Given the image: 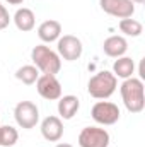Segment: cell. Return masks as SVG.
Masks as SVG:
<instances>
[{
    "label": "cell",
    "mask_w": 145,
    "mask_h": 147,
    "mask_svg": "<svg viewBox=\"0 0 145 147\" xmlns=\"http://www.w3.org/2000/svg\"><path fill=\"white\" fill-rule=\"evenodd\" d=\"M119 92H121V99L125 108L130 113H140L145 108V87L142 79H125L123 84L119 86Z\"/></svg>",
    "instance_id": "1"
},
{
    "label": "cell",
    "mask_w": 145,
    "mask_h": 147,
    "mask_svg": "<svg viewBox=\"0 0 145 147\" xmlns=\"http://www.w3.org/2000/svg\"><path fill=\"white\" fill-rule=\"evenodd\" d=\"M31 58L38 70L48 75H56L62 69V58L56 51L48 48L46 45H38L31 51Z\"/></svg>",
    "instance_id": "2"
},
{
    "label": "cell",
    "mask_w": 145,
    "mask_h": 147,
    "mask_svg": "<svg viewBox=\"0 0 145 147\" xmlns=\"http://www.w3.org/2000/svg\"><path fill=\"white\" fill-rule=\"evenodd\" d=\"M118 87V77H114V74L109 70H101L96 75H92L89 79L87 84V91L92 98L96 99H108L114 94Z\"/></svg>",
    "instance_id": "3"
},
{
    "label": "cell",
    "mask_w": 145,
    "mask_h": 147,
    "mask_svg": "<svg viewBox=\"0 0 145 147\" xmlns=\"http://www.w3.org/2000/svg\"><path fill=\"white\" fill-rule=\"evenodd\" d=\"M14 118L21 128L31 130L39 121V110L33 101H21L14 108Z\"/></svg>",
    "instance_id": "4"
},
{
    "label": "cell",
    "mask_w": 145,
    "mask_h": 147,
    "mask_svg": "<svg viewBox=\"0 0 145 147\" xmlns=\"http://www.w3.org/2000/svg\"><path fill=\"white\" fill-rule=\"evenodd\" d=\"M119 115H121L119 108L114 103H109V101H97L91 110L92 120L99 125H104V127L114 125L119 120Z\"/></svg>",
    "instance_id": "5"
},
{
    "label": "cell",
    "mask_w": 145,
    "mask_h": 147,
    "mask_svg": "<svg viewBox=\"0 0 145 147\" xmlns=\"http://www.w3.org/2000/svg\"><path fill=\"white\" fill-rule=\"evenodd\" d=\"M111 142L108 130L99 127H85L79 134V146L80 147H108Z\"/></svg>",
    "instance_id": "6"
},
{
    "label": "cell",
    "mask_w": 145,
    "mask_h": 147,
    "mask_svg": "<svg viewBox=\"0 0 145 147\" xmlns=\"http://www.w3.org/2000/svg\"><path fill=\"white\" fill-rule=\"evenodd\" d=\"M58 55L60 58L67 60V62H75L82 57V51H84V46H82V41L73 34H63V36L58 38Z\"/></svg>",
    "instance_id": "7"
},
{
    "label": "cell",
    "mask_w": 145,
    "mask_h": 147,
    "mask_svg": "<svg viewBox=\"0 0 145 147\" xmlns=\"http://www.w3.org/2000/svg\"><path fill=\"white\" fill-rule=\"evenodd\" d=\"M36 89L39 96L48 101H56L62 98V84L56 79V75H48V74L39 75L36 80Z\"/></svg>",
    "instance_id": "8"
},
{
    "label": "cell",
    "mask_w": 145,
    "mask_h": 147,
    "mask_svg": "<svg viewBox=\"0 0 145 147\" xmlns=\"http://www.w3.org/2000/svg\"><path fill=\"white\" fill-rule=\"evenodd\" d=\"M101 9L118 19H126L135 14V3L132 0H99Z\"/></svg>",
    "instance_id": "9"
},
{
    "label": "cell",
    "mask_w": 145,
    "mask_h": 147,
    "mask_svg": "<svg viewBox=\"0 0 145 147\" xmlns=\"http://www.w3.org/2000/svg\"><path fill=\"white\" fill-rule=\"evenodd\" d=\"M41 135L48 142H58L63 137V123L60 116H46L41 121Z\"/></svg>",
    "instance_id": "10"
},
{
    "label": "cell",
    "mask_w": 145,
    "mask_h": 147,
    "mask_svg": "<svg viewBox=\"0 0 145 147\" xmlns=\"http://www.w3.org/2000/svg\"><path fill=\"white\" fill-rule=\"evenodd\" d=\"M38 36L43 43H53V41H58V38L62 36V24L55 19H50V21H44L39 24L38 28Z\"/></svg>",
    "instance_id": "11"
},
{
    "label": "cell",
    "mask_w": 145,
    "mask_h": 147,
    "mask_svg": "<svg viewBox=\"0 0 145 147\" xmlns=\"http://www.w3.org/2000/svg\"><path fill=\"white\" fill-rule=\"evenodd\" d=\"M103 50L104 53L111 58H119L125 57L126 50H128V41L123 36H109L103 43Z\"/></svg>",
    "instance_id": "12"
},
{
    "label": "cell",
    "mask_w": 145,
    "mask_h": 147,
    "mask_svg": "<svg viewBox=\"0 0 145 147\" xmlns=\"http://www.w3.org/2000/svg\"><path fill=\"white\" fill-rule=\"evenodd\" d=\"M14 24H15V28L19 29V31H22V33H29V31H33L34 29V26H36V16H34V12L31 10V9H28V7H22V9H17V12L14 14Z\"/></svg>",
    "instance_id": "13"
},
{
    "label": "cell",
    "mask_w": 145,
    "mask_h": 147,
    "mask_svg": "<svg viewBox=\"0 0 145 147\" xmlns=\"http://www.w3.org/2000/svg\"><path fill=\"white\" fill-rule=\"evenodd\" d=\"M80 108V101L77 96L68 94L58 99V115L63 120H72L73 116L77 115V111Z\"/></svg>",
    "instance_id": "14"
},
{
    "label": "cell",
    "mask_w": 145,
    "mask_h": 147,
    "mask_svg": "<svg viewBox=\"0 0 145 147\" xmlns=\"http://www.w3.org/2000/svg\"><path fill=\"white\" fill-rule=\"evenodd\" d=\"M133 72H135V63L130 57H119L114 60L113 63V74L114 77H119V79H130L133 77Z\"/></svg>",
    "instance_id": "15"
},
{
    "label": "cell",
    "mask_w": 145,
    "mask_h": 147,
    "mask_svg": "<svg viewBox=\"0 0 145 147\" xmlns=\"http://www.w3.org/2000/svg\"><path fill=\"white\" fill-rule=\"evenodd\" d=\"M118 28H119V31H121L125 36H132V38H138L144 33L142 22H138L137 19H132V17L121 19V21L118 22Z\"/></svg>",
    "instance_id": "16"
},
{
    "label": "cell",
    "mask_w": 145,
    "mask_h": 147,
    "mask_svg": "<svg viewBox=\"0 0 145 147\" xmlns=\"http://www.w3.org/2000/svg\"><path fill=\"white\" fill-rule=\"evenodd\" d=\"M38 77H39V70H38L34 65H22V67L17 69V72H15V79L21 80V82L26 84V86L36 84Z\"/></svg>",
    "instance_id": "17"
},
{
    "label": "cell",
    "mask_w": 145,
    "mask_h": 147,
    "mask_svg": "<svg viewBox=\"0 0 145 147\" xmlns=\"http://www.w3.org/2000/svg\"><path fill=\"white\" fill-rule=\"evenodd\" d=\"M17 140H19V132H17L14 127H10V125L0 127V146L2 147L15 146Z\"/></svg>",
    "instance_id": "18"
},
{
    "label": "cell",
    "mask_w": 145,
    "mask_h": 147,
    "mask_svg": "<svg viewBox=\"0 0 145 147\" xmlns=\"http://www.w3.org/2000/svg\"><path fill=\"white\" fill-rule=\"evenodd\" d=\"M10 16H9V10L5 9V5H2L0 3V31L2 29H5L9 24H10Z\"/></svg>",
    "instance_id": "19"
},
{
    "label": "cell",
    "mask_w": 145,
    "mask_h": 147,
    "mask_svg": "<svg viewBox=\"0 0 145 147\" xmlns=\"http://www.w3.org/2000/svg\"><path fill=\"white\" fill-rule=\"evenodd\" d=\"M5 2H9L10 5H19V3H22L24 0H5Z\"/></svg>",
    "instance_id": "20"
},
{
    "label": "cell",
    "mask_w": 145,
    "mask_h": 147,
    "mask_svg": "<svg viewBox=\"0 0 145 147\" xmlns=\"http://www.w3.org/2000/svg\"><path fill=\"white\" fill-rule=\"evenodd\" d=\"M55 147H73L72 144H65V142H62V144H56Z\"/></svg>",
    "instance_id": "21"
},
{
    "label": "cell",
    "mask_w": 145,
    "mask_h": 147,
    "mask_svg": "<svg viewBox=\"0 0 145 147\" xmlns=\"http://www.w3.org/2000/svg\"><path fill=\"white\" fill-rule=\"evenodd\" d=\"M132 2H133V3H140V5L145 3V0H132Z\"/></svg>",
    "instance_id": "22"
}]
</instances>
